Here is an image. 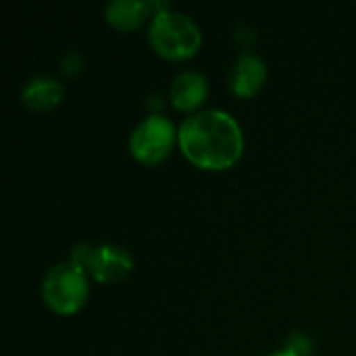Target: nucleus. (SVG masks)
Masks as SVG:
<instances>
[{"label":"nucleus","mask_w":356,"mask_h":356,"mask_svg":"<svg viewBox=\"0 0 356 356\" xmlns=\"http://www.w3.org/2000/svg\"><path fill=\"white\" fill-rule=\"evenodd\" d=\"M177 138L184 154L202 169H227L244 150V136L238 121L217 108L190 115L181 123Z\"/></svg>","instance_id":"f257e3e1"},{"label":"nucleus","mask_w":356,"mask_h":356,"mask_svg":"<svg viewBox=\"0 0 356 356\" xmlns=\"http://www.w3.org/2000/svg\"><path fill=\"white\" fill-rule=\"evenodd\" d=\"M148 40L161 56L169 60H184L196 54L202 44V33L188 15L167 8L152 17Z\"/></svg>","instance_id":"f03ea898"},{"label":"nucleus","mask_w":356,"mask_h":356,"mask_svg":"<svg viewBox=\"0 0 356 356\" xmlns=\"http://www.w3.org/2000/svg\"><path fill=\"white\" fill-rule=\"evenodd\" d=\"M88 292L90 288L86 271L73 263H60L52 267L42 284L46 305L60 315H71L79 311L88 300Z\"/></svg>","instance_id":"7ed1b4c3"},{"label":"nucleus","mask_w":356,"mask_h":356,"mask_svg":"<svg viewBox=\"0 0 356 356\" xmlns=\"http://www.w3.org/2000/svg\"><path fill=\"white\" fill-rule=\"evenodd\" d=\"M175 127L163 115H148L144 117L129 136V150L131 154L144 165L161 163L175 144Z\"/></svg>","instance_id":"20e7f679"},{"label":"nucleus","mask_w":356,"mask_h":356,"mask_svg":"<svg viewBox=\"0 0 356 356\" xmlns=\"http://www.w3.org/2000/svg\"><path fill=\"white\" fill-rule=\"evenodd\" d=\"M83 269H88L96 282L113 284V282L125 280L131 273L134 261L123 248L102 244V246H96L90 250V257H88Z\"/></svg>","instance_id":"39448f33"},{"label":"nucleus","mask_w":356,"mask_h":356,"mask_svg":"<svg viewBox=\"0 0 356 356\" xmlns=\"http://www.w3.org/2000/svg\"><path fill=\"white\" fill-rule=\"evenodd\" d=\"M167 2H154V0H113L106 4L104 15L106 21L117 29H134L138 27L150 13L167 10Z\"/></svg>","instance_id":"423d86ee"},{"label":"nucleus","mask_w":356,"mask_h":356,"mask_svg":"<svg viewBox=\"0 0 356 356\" xmlns=\"http://www.w3.org/2000/svg\"><path fill=\"white\" fill-rule=\"evenodd\" d=\"M267 77V67L261 56L244 52L238 56L229 71V88L238 96H252L261 90Z\"/></svg>","instance_id":"0eeeda50"},{"label":"nucleus","mask_w":356,"mask_h":356,"mask_svg":"<svg viewBox=\"0 0 356 356\" xmlns=\"http://www.w3.org/2000/svg\"><path fill=\"white\" fill-rule=\"evenodd\" d=\"M63 94H65V88L58 79L48 77V75H38L23 86L21 100L27 108L44 113V111L54 108L63 100Z\"/></svg>","instance_id":"6e6552de"},{"label":"nucleus","mask_w":356,"mask_h":356,"mask_svg":"<svg viewBox=\"0 0 356 356\" xmlns=\"http://www.w3.org/2000/svg\"><path fill=\"white\" fill-rule=\"evenodd\" d=\"M169 94L179 111H194L204 102L209 94L207 77L196 71H181L175 75Z\"/></svg>","instance_id":"1a4fd4ad"},{"label":"nucleus","mask_w":356,"mask_h":356,"mask_svg":"<svg viewBox=\"0 0 356 356\" xmlns=\"http://www.w3.org/2000/svg\"><path fill=\"white\" fill-rule=\"evenodd\" d=\"M269 356H298V355H296V353H292V350H288V348H286V350H282V353H275V355H269Z\"/></svg>","instance_id":"9d476101"}]
</instances>
